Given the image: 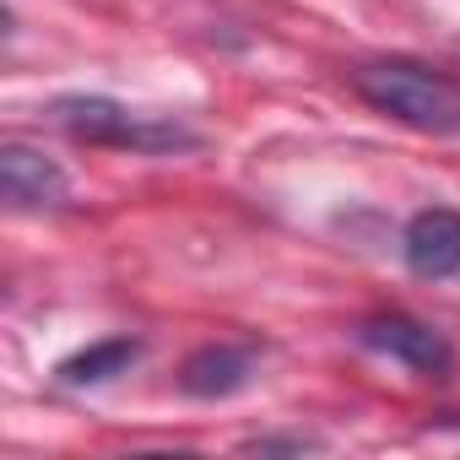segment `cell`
I'll list each match as a JSON object with an SVG mask.
<instances>
[{
	"instance_id": "5",
	"label": "cell",
	"mask_w": 460,
	"mask_h": 460,
	"mask_svg": "<svg viewBox=\"0 0 460 460\" xmlns=\"http://www.w3.org/2000/svg\"><path fill=\"white\" fill-rule=\"evenodd\" d=\"M401 255H406L411 277H428V282L455 277L460 271V211H449V206L417 211L401 234Z\"/></svg>"
},
{
	"instance_id": "1",
	"label": "cell",
	"mask_w": 460,
	"mask_h": 460,
	"mask_svg": "<svg viewBox=\"0 0 460 460\" xmlns=\"http://www.w3.org/2000/svg\"><path fill=\"white\" fill-rule=\"evenodd\" d=\"M352 87L368 109L422 130V136H455L460 130V87L417 60H368L352 71Z\"/></svg>"
},
{
	"instance_id": "6",
	"label": "cell",
	"mask_w": 460,
	"mask_h": 460,
	"mask_svg": "<svg viewBox=\"0 0 460 460\" xmlns=\"http://www.w3.org/2000/svg\"><path fill=\"white\" fill-rule=\"evenodd\" d=\"M250 379H255V352L250 347H234V341H211V347L190 352L184 368H179V390L195 395V401L239 395Z\"/></svg>"
},
{
	"instance_id": "7",
	"label": "cell",
	"mask_w": 460,
	"mask_h": 460,
	"mask_svg": "<svg viewBox=\"0 0 460 460\" xmlns=\"http://www.w3.org/2000/svg\"><path fill=\"white\" fill-rule=\"evenodd\" d=\"M136 358H141V341H130V336L93 341V347H82L76 358L60 363V385H71V390H82V385H109L114 374H130Z\"/></svg>"
},
{
	"instance_id": "4",
	"label": "cell",
	"mask_w": 460,
	"mask_h": 460,
	"mask_svg": "<svg viewBox=\"0 0 460 460\" xmlns=\"http://www.w3.org/2000/svg\"><path fill=\"white\" fill-rule=\"evenodd\" d=\"M0 190H6V200L17 211H55L71 200V179L55 157L12 141V146H0Z\"/></svg>"
},
{
	"instance_id": "3",
	"label": "cell",
	"mask_w": 460,
	"mask_h": 460,
	"mask_svg": "<svg viewBox=\"0 0 460 460\" xmlns=\"http://www.w3.org/2000/svg\"><path fill=\"white\" fill-rule=\"evenodd\" d=\"M358 341L379 358H395L401 368H411L422 379H449V368H455V347L444 341V331H433L411 314H374L358 325Z\"/></svg>"
},
{
	"instance_id": "2",
	"label": "cell",
	"mask_w": 460,
	"mask_h": 460,
	"mask_svg": "<svg viewBox=\"0 0 460 460\" xmlns=\"http://www.w3.org/2000/svg\"><path fill=\"white\" fill-rule=\"evenodd\" d=\"M49 114H55V125H60L66 136L93 141V146H130V152H179V146H195V130H184L179 119L130 114L125 103L93 98V93L60 98Z\"/></svg>"
}]
</instances>
